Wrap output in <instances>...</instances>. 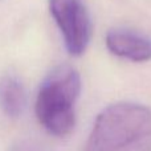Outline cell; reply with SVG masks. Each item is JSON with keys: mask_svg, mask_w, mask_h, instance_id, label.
Listing matches in <instances>:
<instances>
[{"mask_svg": "<svg viewBox=\"0 0 151 151\" xmlns=\"http://www.w3.org/2000/svg\"><path fill=\"white\" fill-rule=\"evenodd\" d=\"M49 12L58 27L65 48L81 56L90 42L91 21L83 0H48Z\"/></svg>", "mask_w": 151, "mask_h": 151, "instance_id": "3957f363", "label": "cell"}, {"mask_svg": "<svg viewBox=\"0 0 151 151\" xmlns=\"http://www.w3.org/2000/svg\"><path fill=\"white\" fill-rule=\"evenodd\" d=\"M9 151H45V150L40 145L35 143V142L24 141V142H19V143L13 145Z\"/></svg>", "mask_w": 151, "mask_h": 151, "instance_id": "8992f818", "label": "cell"}, {"mask_svg": "<svg viewBox=\"0 0 151 151\" xmlns=\"http://www.w3.org/2000/svg\"><path fill=\"white\" fill-rule=\"evenodd\" d=\"M151 139V109L119 102L98 114L88 139V151H121Z\"/></svg>", "mask_w": 151, "mask_h": 151, "instance_id": "6da1fadb", "label": "cell"}, {"mask_svg": "<svg viewBox=\"0 0 151 151\" xmlns=\"http://www.w3.org/2000/svg\"><path fill=\"white\" fill-rule=\"evenodd\" d=\"M106 47L114 56L134 63L151 60V39L129 29H111L106 35Z\"/></svg>", "mask_w": 151, "mask_h": 151, "instance_id": "277c9868", "label": "cell"}, {"mask_svg": "<svg viewBox=\"0 0 151 151\" xmlns=\"http://www.w3.org/2000/svg\"><path fill=\"white\" fill-rule=\"evenodd\" d=\"M24 86L16 76L8 73L0 78V109L11 119H16L25 109Z\"/></svg>", "mask_w": 151, "mask_h": 151, "instance_id": "5b68a950", "label": "cell"}, {"mask_svg": "<svg viewBox=\"0 0 151 151\" xmlns=\"http://www.w3.org/2000/svg\"><path fill=\"white\" fill-rule=\"evenodd\" d=\"M81 78L69 65H60L49 72L39 89L36 115L39 122L55 137H66L76 125L74 105L80 96Z\"/></svg>", "mask_w": 151, "mask_h": 151, "instance_id": "7a4b0ae2", "label": "cell"}]
</instances>
